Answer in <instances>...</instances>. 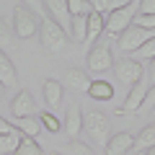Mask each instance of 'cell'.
I'll list each match as a JSON object with an SVG mask.
<instances>
[{
	"label": "cell",
	"mask_w": 155,
	"mask_h": 155,
	"mask_svg": "<svg viewBox=\"0 0 155 155\" xmlns=\"http://www.w3.org/2000/svg\"><path fill=\"white\" fill-rule=\"evenodd\" d=\"M39 39H41V47H47L52 54H57V52H62L67 47V34L52 18H41V23H39Z\"/></svg>",
	"instance_id": "cell-1"
},
{
	"label": "cell",
	"mask_w": 155,
	"mask_h": 155,
	"mask_svg": "<svg viewBox=\"0 0 155 155\" xmlns=\"http://www.w3.org/2000/svg\"><path fill=\"white\" fill-rule=\"evenodd\" d=\"M83 129L88 132V137L93 140L96 145H106L109 142V119H106L104 114H98V111H88V114H83Z\"/></svg>",
	"instance_id": "cell-2"
},
{
	"label": "cell",
	"mask_w": 155,
	"mask_h": 155,
	"mask_svg": "<svg viewBox=\"0 0 155 155\" xmlns=\"http://www.w3.org/2000/svg\"><path fill=\"white\" fill-rule=\"evenodd\" d=\"M147 88H150V80H147V75H142L134 85H129V93H127V98H124V104L116 109V114H122V116H127V114H137V111L142 109V101H145Z\"/></svg>",
	"instance_id": "cell-3"
},
{
	"label": "cell",
	"mask_w": 155,
	"mask_h": 155,
	"mask_svg": "<svg viewBox=\"0 0 155 155\" xmlns=\"http://www.w3.org/2000/svg\"><path fill=\"white\" fill-rule=\"evenodd\" d=\"M153 36H155V31H145V28H140V26H127L122 34H119L116 44H119V49H122V52L132 54V52H137L145 41H150Z\"/></svg>",
	"instance_id": "cell-4"
},
{
	"label": "cell",
	"mask_w": 155,
	"mask_h": 155,
	"mask_svg": "<svg viewBox=\"0 0 155 155\" xmlns=\"http://www.w3.org/2000/svg\"><path fill=\"white\" fill-rule=\"evenodd\" d=\"M13 31H16V36H21V39L34 36V34L39 31V21H36V16H34L28 8L18 5L16 11H13Z\"/></svg>",
	"instance_id": "cell-5"
},
{
	"label": "cell",
	"mask_w": 155,
	"mask_h": 155,
	"mask_svg": "<svg viewBox=\"0 0 155 155\" xmlns=\"http://www.w3.org/2000/svg\"><path fill=\"white\" fill-rule=\"evenodd\" d=\"M88 70L91 72H106L114 70V54L109 44H98L88 52Z\"/></svg>",
	"instance_id": "cell-6"
},
{
	"label": "cell",
	"mask_w": 155,
	"mask_h": 155,
	"mask_svg": "<svg viewBox=\"0 0 155 155\" xmlns=\"http://www.w3.org/2000/svg\"><path fill=\"white\" fill-rule=\"evenodd\" d=\"M132 16H134V11H132V5H127V8H116V11H111L109 16L104 18V31H109V34H119L124 31L127 26H132Z\"/></svg>",
	"instance_id": "cell-7"
},
{
	"label": "cell",
	"mask_w": 155,
	"mask_h": 155,
	"mask_svg": "<svg viewBox=\"0 0 155 155\" xmlns=\"http://www.w3.org/2000/svg\"><path fill=\"white\" fill-rule=\"evenodd\" d=\"M114 72H116V78H119L124 85H134L140 78L145 75V67L127 57V60H122V62H114Z\"/></svg>",
	"instance_id": "cell-8"
},
{
	"label": "cell",
	"mask_w": 155,
	"mask_h": 155,
	"mask_svg": "<svg viewBox=\"0 0 155 155\" xmlns=\"http://www.w3.org/2000/svg\"><path fill=\"white\" fill-rule=\"evenodd\" d=\"M62 88H70V91H75V93H88V88H91V78H88V72L78 70V67H70V70L65 72Z\"/></svg>",
	"instance_id": "cell-9"
},
{
	"label": "cell",
	"mask_w": 155,
	"mask_h": 155,
	"mask_svg": "<svg viewBox=\"0 0 155 155\" xmlns=\"http://www.w3.org/2000/svg\"><path fill=\"white\" fill-rule=\"evenodd\" d=\"M44 8L52 13V21H54L57 26H60L62 31L67 34V28H70V21H72V16L67 13V3H65V0H44Z\"/></svg>",
	"instance_id": "cell-10"
},
{
	"label": "cell",
	"mask_w": 155,
	"mask_h": 155,
	"mask_svg": "<svg viewBox=\"0 0 155 155\" xmlns=\"http://www.w3.org/2000/svg\"><path fill=\"white\" fill-rule=\"evenodd\" d=\"M132 145H134V137L129 132H116L106 142V155H124L127 150H132Z\"/></svg>",
	"instance_id": "cell-11"
},
{
	"label": "cell",
	"mask_w": 155,
	"mask_h": 155,
	"mask_svg": "<svg viewBox=\"0 0 155 155\" xmlns=\"http://www.w3.org/2000/svg\"><path fill=\"white\" fill-rule=\"evenodd\" d=\"M34 96L28 93V91H21V93L13 98V104H11V111H13V116L16 119H23V116H34Z\"/></svg>",
	"instance_id": "cell-12"
},
{
	"label": "cell",
	"mask_w": 155,
	"mask_h": 155,
	"mask_svg": "<svg viewBox=\"0 0 155 155\" xmlns=\"http://www.w3.org/2000/svg\"><path fill=\"white\" fill-rule=\"evenodd\" d=\"M0 85L3 88H16L18 85V75H16V67H13L11 57L0 49Z\"/></svg>",
	"instance_id": "cell-13"
},
{
	"label": "cell",
	"mask_w": 155,
	"mask_h": 155,
	"mask_svg": "<svg viewBox=\"0 0 155 155\" xmlns=\"http://www.w3.org/2000/svg\"><path fill=\"white\" fill-rule=\"evenodd\" d=\"M41 93H44V101L49 104V109H60L65 88H62V83H60V80L49 78V80H44V85H41Z\"/></svg>",
	"instance_id": "cell-14"
},
{
	"label": "cell",
	"mask_w": 155,
	"mask_h": 155,
	"mask_svg": "<svg viewBox=\"0 0 155 155\" xmlns=\"http://www.w3.org/2000/svg\"><path fill=\"white\" fill-rule=\"evenodd\" d=\"M101 34H104V16L96 13V11H91L88 16H85V41H83V44L96 41Z\"/></svg>",
	"instance_id": "cell-15"
},
{
	"label": "cell",
	"mask_w": 155,
	"mask_h": 155,
	"mask_svg": "<svg viewBox=\"0 0 155 155\" xmlns=\"http://www.w3.org/2000/svg\"><path fill=\"white\" fill-rule=\"evenodd\" d=\"M83 129V111H80V106L78 104H72L70 109H67V119H65V132H67V137H72L75 140V134Z\"/></svg>",
	"instance_id": "cell-16"
},
{
	"label": "cell",
	"mask_w": 155,
	"mask_h": 155,
	"mask_svg": "<svg viewBox=\"0 0 155 155\" xmlns=\"http://www.w3.org/2000/svg\"><path fill=\"white\" fill-rule=\"evenodd\" d=\"M153 147H155V124H147V127L140 129V134L134 137L132 150H137V153H145V150H153Z\"/></svg>",
	"instance_id": "cell-17"
},
{
	"label": "cell",
	"mask_w": 155,
	"mask_h": 155,
	"mask_svg": "<svg viewBox=\"0 0 155 155\" xmlns=\"http://www.w3.org/2000/svg\"><path fill=\"white\" fill-rule=\"evenodd\" d=\"M88 96L96 98V101H111L114 98V85H111L109 80H91Z\"/></svg>",
	"instance_id": "cell-18"
},
{
	"label": "cell",
	"mask_w": 155,
	"mask_h": 155,
	"mask_svg": "<svg viewBox=\"0 0 155 155\" xmlns=\"http://www.w3.org/2000/svg\"><path fill=\"white\" fill-rule=\"evenodd\" d=\"M16 127L21 129L23 137H36L41 132V122H39L36 116H23V119H16Z\"/></svg>",
	"instance_id": "cell-19"
},
{
	"label": "cell",
	"mask_w": 155,
	"mask_h": 155,
	"mask_svg": "<svg viewBox=\"0 0 155 155\" xmlns=\"http://www.w3.org/2000/svg\"><path fill=\"white\" fill-rule=\"evenodd\" d=\"M13 155H47V153L36 145L34 137H23V134H21V142H18V147H16Z\"/></svg>",
	"instance_id": "cell-20"
},
{
	"label": "cell",
	"mask_w": 155,
	"mask_h": 155,
	"mask_svg": "<svg viewBox=\"0 0 155 155\" xmlns=\"http://www.w3.org/2000/svg\"><path fill=\"white\" fill-rule=\"evenodd\" d=\"M21 142V134L18 132H11V134H0V155H13Z\"/></svg>",
	"instance_id": "cell-21"
},
{
	"label": "cell",
	"mask_w": 155,
	"mask_h": 155,
	"mask_svg": "<svg viewBox=\"0 0 155 155\" xmlns=\"http://www.w3.org/2000/svg\"><path fill=\"white\" fill-rule=\"evenodd\" d=\"M153 57H155V36L150 39V41H145L137 52H132V57H129V60H134V62H150Z\"/></svg>",
	"instance_id": "cell-22"
},
{
	"label": "cell",
	"mask_w": 155,
	"mask_h": 155,
	"mask_svg": "<svg viewBox=\"0 0 155 155\" xmlns=\"http://www.w3.org/2000/svg\"><path fill=\"white\" fill-rule=\"evenodd\" d=\"M88 5H91V11H96V13H101V16H109L111 11H116V0H88Z\"/></svg>",
	"instance_id": "cell-23"
},
{
	"label": "cell",
	"mask_w": 155,
	"mask_h": 155,
	"mask_svg": "<svg viewBox=\"0 0 155 155\" xmlns=\"http://www.w3.org/2000/svg\"><path fill=\"white\" fill-rule=\"evenodd\" d=\"M70 31H72V39L75 41H85V16H72Z\"/></svg>",
	"instance_id": "cell-24"
},
{
	"label": "cell",
	"mask_w": 155,
	"mask_h": 155,
	"mask_svg": "<svg viewBox=\"0 0 155 155\" xmlns=\"http://www.w3.org/2000/svg\"><path fill=\"white\" fill-rule=\"evenodd\" d=\"M65 3H67V13L70 16H88L91 13L88 0H65Z\"/></svg>",
	"instance_id": "cell-25"
},
{
	"label": "cell",
	"mask_w": 155,
	"mask_h": 155,
	"mask_svg": "<svg viewBox=\"0 0 155 155\" xmlns=\"http://www.w3.org/2000/svg\"><path fill=\"white\" fill-rule=\"evenodd\" d=\"M65 153L67 155H93V150H91L85 142H80V140H70L67 147H65Z\"/></svg>",
	"instance_id": "cell-26"
},
{
	"label": "cell",
	"mask_w": 155,
	"mask_h": 155,
	"mask_svg": "<svg viewBox=\"0 0 155 155\" xmlns=\"http://www.w3.org/2000/svg\"><path fill=\"white\" fill-rule=\"evenodd\" d=\"M132 26H140V28H145V31H155V16L137 13V16H132Z\"/></svg>",
	"instance_id": "cell-27"
},
{
	"label": "cell",
	"mask_w": 155,
	"mask_h": 155,
	"mask_svg": "<svg viewBox=\"0 0 155 155\" xmlns=\"http://www.w3.org/2000/svg\"><path fill=\"white\" fill-rule=\"evenodd\" d=\"M39 122H41V127H44L47 132H60V129H62L60 119H57L54 114H49V111H44V114H41V119H39Z\"/></svg>",
	"instance_id": "cell-28"
},
{
	"label": "cell",
	"mask_w": 155,
	"mask_h": 155,
	"mask_svg": "<svg viewBox=\"0 0 155 155\" xmlns=\"http://www.w3.org/2000/svg\"><path fill=\"white\" fill-rule=\"evenodd\" d=\"M0 49H3V52L13 49V34H11V28H8L3 21H0Z\"/></svg>",
	"instance_id": "cell-29"
},
{
	"label": "cell",
	"mask_w": 155,
	"mask_h": 155,
	"mask_svg": "<svg viewBox=\"0 0 155 155\" xmlns=\"http://www.w3.org/2000/svg\"><path fill=\"white\" fill-rule=\"evenodd\" d=\"M21 3H26V8H28L31 13H34V16L39 13V16H44V18H47V8H44V0H21Z\"/></svg>",
	"instance_id": "cell-30"
},
{
	"label": "cell",
	"mask_w": 155,
	"mask_h": 155,
	"mask_svg": "<svg viewBox=\"0 0 155 155\" xmlns=\"http://www.w3.org/2000/svg\"><path fill=\"white\" fill-rule=\"evenodd\" d=\"M142 109H155V83L147 88L145 93V101H142Z\"/></svg>",
	"instance_id": "cell-31"
},
{
	"label": "cell",
	"mask_w": 155,
	"mask_h": 155,
	"mask_svg": "<svg viewBox=\"0 0 155 155\" xmlns=\"http://www.w3.org/2000/svg\"><path fill=\"white\" fill-rule=\"evenodd\" d=\"M140 13L155 16V0H140Z\"/></svg>",
	"instance_id": "cell-32"
},
{
	"label": "cell",
	"mask_w": 155,
	"mask_h": 155,
	"mask_svg": "<svg viewBox=\"0 0 155 155\" xmlns=\"http://www.w3.org/2000/svg\"><path fill=\"white\" fill-rule=\"evenodd\" d=\"M11 132H16V129L11 127V122H8V119H3V116H0V134H11Z\"/></svg>",
	"instance_id": "cell-33"
},
{
	"label": "cell",
	"mask_w": 155,
	"mask_h": 155,
	"mask_svg": "<svg viewBox=\"0 0 155 155\" xmlns=\"http://www.w3.org/2000/svg\"><path fill=\"white\" fill-rule=\"evenodd\" d=\"M145 75H147V80H150V83H155V57L150 60V67L145 70Z\"/></svg>",
	"instance_id": "cell-34"
},
{
	"label": "cell",
	"mask_w": 155,
	"mask_h": 155,
	"mask_svg": "<svg viewBox=\"0 0 155 155\" xmlns=\"http://www.w3.org/2000/svg\"><path fill=\"white\" fill-rule=\"evenodd\" d=\"M116 5H119V8H127V5H132V0H116Z\"/></svg>",
	"instance_id": "cell-35"
},
{
	"label": "cell",
	"mask_w": 155,
	"mask_h": 155,
	"mask_svg": "<svg viewBox=\"0 0 155 155\" xmlns=\"http://www.w3.org/2000/svg\"><path fill=\"white\" fill-rule=\"evenodd\" d=\"M142 155H155V147H153V150H145Z\"/></svg>",
	"instance_id": "cell-36"
},
{
	"label": "cell",
	"mask_w": 155,
	"mask_h": 155,
	"mask_svg": "<svg viewBox=\"0 0 155 155\" xmlns=\"http://www.w3.org/2000/svg\"><path fill=\"white\" fill-rule=\"evenodd\" d=\"M0 98H3V85H0Z\"/></svg>",
	"instance_id": "cell-37"
}]
</instances>
